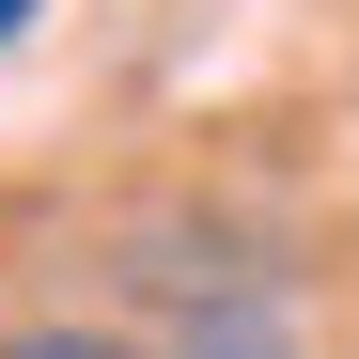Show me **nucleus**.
I'll use <instances>...</instances> for the list:
<instances>
[{
  "label": "nucleus",
  "instance_id": "7ed1b4c3",
  "mask_svg": "<svg viewBox=\"0 0 359 359\" xmlns=\"http://www.w3.org/2000/svg\"><path fill=\"white\" fill-rule=\"evenodd\" d=\"M16 16H32V0H0V47H16Z\"/></svg>",
  "mask_w": 359,
  "mask_h": 359
},
{
  "label": "nucleus",
  "instance_id": "f257e3e1",
  "mask_svg": "<svg viewBox=\"0 0 359 359\" xmlns=\"http://www.w3.org/2000/svg\"><path fill=\"white\" fill-rule=\"evenodd\" d=\"M188 359H281V328L250 313V297H234V313H203V344H188Z\"/></svg>",
  "mask_w": 359,
  "mask_h": 359
},
{
  "label": "nucleus",
  "instance_id": "f03ea898",
  "mask_svg": "<svg viewBox=\"0 0 359 359\" xmlns=\"http://www.w3.org/2000/svg\"><path fill=\"white\" fill-rule=\"evenodd\" d=\"M0 359H141V344H109V328H0Z\"/></svg>",
  "mask_w": 359,
  "mask_h": 359
}]
</instances>
